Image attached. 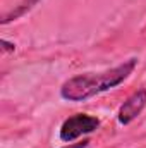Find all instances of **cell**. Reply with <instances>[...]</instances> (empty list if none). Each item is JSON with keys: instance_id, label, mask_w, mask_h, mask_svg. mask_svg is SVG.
Listing matches in <instances>:
<instances>
[{"instance_id": "6da1fadb", "label": "cell", "mask_w": 146, "mask_h": 148, "mask_svg": "<svg viewBox=\"0 0 146 148\" xmlns=\"http://www.w3.org/2000/svg\"><path fill=\"white\" fill-rule=\"evenodd\" d=\"M138 66V59H127L117 67L103 73H84L69 77L60 86V97L67 102H86L124 83Z\"/></svg>"}, {"instance_id": "7a4b0ae2", "label": "cell", "mask_w": 146, "mask_h": 148, "mask_svg": "<svg viewBox=\"0 0 146 148\" xmlns=\"http://www.w3.org/2000/svg\"><path fill=\"white\" fill-rule=\"evenodd\" d=\"M100 127V119L89 114H74L67 117L60 126V140L64 143H72L77 138L89 134Z\"/></svg>"}, {"instance_id": "3957f363", "label": "cell", "mask_w": 146, "mask_h": 148, "mask_svg": "<svg viewBox=\"0 0 146 148\" xmlns=\"http://www.w3.org/2000/svg\"><path fill=\"white\" fill-rule=\"evenodd\" d=\"M146 107V88H139L138 91H134L117 112V121L122 126L131 124Z\"/></svg>"}, {"instance_id": "8992f818", "label": "cell", "mask_w": 146, "mask_h": 148, "mask_svg": "<svg viewBox=\"0 0 146 148\" xmlns=\"http://www.w3.org/2000/svg\"><path fill=\"white\" fill-rule=\"evenodd\" d=\"M0 45H2V52H3V53H7V52H14V50H16V45H14V43H9L7 40H2Z\"/></svg>"}, {"instance_id": "5b68a950", "label": "cell", "mask_w": 146, "mask_h": 148, "mask_svg": "<svg viewBox=\"0 0 146 148\" xmlns=\"http://www.w3.org/2000/svg\"><path fill=\"white\" fill-rule=\"evenodd\" d=\"M89 145V140H83V141H77V143H65L62 148H86Z\"/></svg>"}, {"instance_id": "277c9868", "label": "cell", "mask_w": 146, "mask_h": 148, "mask_svg": "<svg viewBox=\"0 0 146 148\" xmlns=\"http://www.w3.org/2000/svg\"><path fill=\"white\" fill-rule=\"evenodd\" d=\"M38 2H40V0H19V3H17L10 12H5V14L2 16L0 24L5 26V24H9V23H12V21L19 19V17H23L24 14H28V12L36 5Z\"/></svg>"}]
</instances>
